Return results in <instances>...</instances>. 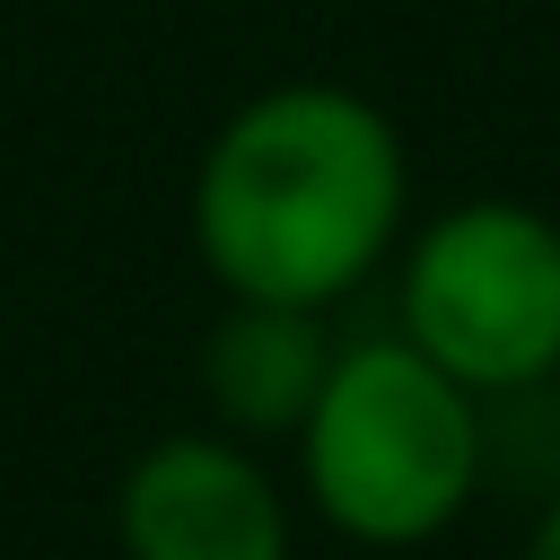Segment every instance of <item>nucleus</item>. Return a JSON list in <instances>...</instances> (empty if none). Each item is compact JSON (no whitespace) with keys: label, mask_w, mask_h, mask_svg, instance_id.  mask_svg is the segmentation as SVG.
<instances>
[{"label":"nucleus","mask_w":560,"mask_h":560,"mask_svg":"<svg viewBox=\"0 0 560 560\" xmlns=\"http://www.w3.org/2000/svg\"><path fill=\"white\" fill-rule=\"evenodd\" d=\"M114 551L122 560H289L298 508L262 446L228 429H166L114 481Z\"/></svg>","instance_id":"obj_4"},{"label":"nucleus","mask_w":560,"mask_h":560,"mask_svg":"<svg viewBox=\"0 0 560 560\" xmlns=\"http://www.w3.org/2000/svg\"><path fill=\"white\" fill-rule=\"evenodd\" d=\"M184 219L219 298L332 315L385 271V254H402L411 149L376 96L341 79H280L201 140Z\"/></svg>","instance_id":"obj_1"},{"label":"nucleus","mask_w":560,"mask_h":560,"mask_svg":"<svg viewBox=\"0 0 560 560\" xmlns=\"http://www.w3.org/2000/svg\"><path fill=\"white\" fill-rule=\"evenodd\" d=\"M394 332L481 402L560 376V219L516 192L446 201L402 236Z\"/></svg>","instance_id":"obj_3"},{"label":"nucleus","mask_w":560,"mask_h":560,"mask_svg":"<svg viewBox=\"0 0 560 560\" xmlns=\"http://www.w3.org/2000/svg\"><path fill=\"white\" fill-rule=\"evenodd\" d=\"M332 332L324 315L306 306H262V298H228L219 324L201 332V402H210V429L245 438V446H280L306 429L324 376H332Z\"/></svg>","instance_id":"obj_5"},{"label":"nucleus","mask_w":560,"mask_h":560,"mask_svg":"<svg viewBox=\"0 0 560 560\" xmlns=\"http://www.w3.org/2000/svg\"><path fill=\"white\" fill-rule=\"evenodd\" d=\"M516 560H560V499L534 516V534H525V551H516Z\"/></svg>","instance_id":"obj_6"},{"label":"nucleus","mask_w":560,"mask_h":560,"mask_svg":"<svg viewBox=\"0 0 560 560\" xmlns=\"http://www.w3.org/2000/svg\"><path fill=\"white\" fill-rule=\"evenodd\" d=\"M289 455L298 499L324 516V534L359 551H420L455 534L464 508L481 499L490 429L472 385H455L402 332H368L332 350V376Z\"/></svg>","instance_id":"obj_2"}]
</instances>
